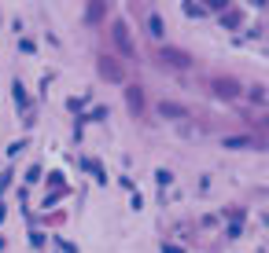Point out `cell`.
<instances>
[{"instance_id": "2", "label": "cell", "mask_w": 269, "mask_h": 253, "mask_svg": "<svg viewBox=\"0 0 269 253\" xmlns=\"http://www.w3.org/2000/svg\"><path fill=\"white\" fill-rule=\"evenodd\" d=\"M166 59H170V63H181V66L188 63V55H181V51H166Z\"/></svg>"}, {"instance_id": "1", "label": "cell", "mask_w": 269, "mask_h": 253, "mask_svg": "<svg viewBox=\"0 0 269 253\" xmlns=\"http://www.w3.org/2000/svg\"><path fill=\"white\" fill-rule=\"evenodd\" d=\"M159 110H162L166 118H185V110H181V106H173V103H162Z\"/></svg>"}]
</instances>
